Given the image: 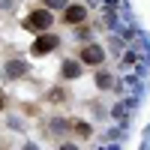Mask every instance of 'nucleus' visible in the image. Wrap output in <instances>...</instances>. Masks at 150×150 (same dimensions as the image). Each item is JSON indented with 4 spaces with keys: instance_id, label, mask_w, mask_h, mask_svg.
I'll list each match as a JSON object with an SVG mask.
<instances>
[{
    "instance_id": "2",
    "label": "nucleus",
    "mask_w": 150,
    "mask_h": 150,
    "mask_svg": "<svg viewBox=\"0 0 150 150\" xmlns=\"http://www.w3.org/2000/svg\"><path fill=\"white\" fill-rule=\"evenodd\" d=\"M81 60H84L87 66H99V63L105 60V51H102L99 45H84V48H81Z\"/></svg>"
},
{
    "instance_id": "4",
    "label": "nucleus",
    "mask_w": 150,
    "mask_h": 150,
    "mask_svg": "<svg viewBox=\"0 0 150 150\" xmlns=\"http://www.w3.org/2000/svg\"><path fill=\"white\" fill-rule=\"evenodd\" d=\"M84 18H87V9L78 6V3L66 6V12H63V21H66V24H78V21H84Z\"/></svg>"
},
{
    "instance_id": "6",
    "label": "nucleus",
    "mask_w": 150,
    "mask_h": 150,
    "mask_svg": "<svg viewBox=\"0 0 150 150\" xmlns=\"http://www.w3.org/2000/svg\"><path fill=\"white\" fill-rule=\"evenodd\" d=\"M60 150H78V147H72V144H66V147H60Z\"/></svg>"
},
{
    "instance_id": "7",
    "label": "nucleus",
    "mask_w": 150,
    "mask_h": 150,
    "mask_svg": "<svg viewBox=\"0 0 150 150\" xmlns=\"http://www.w3.org/2000/svg\"><path fill=\"white\" fill-rule=\"evenodd\" d=\"M0 102H3V93H0Z\"/></svg>"
},
{
    "instance_id": "5",
    "label": "nucleus",
    "mask_w": 150,
    "mask_h": 150,
    "mask_svg": "<svg viewBox=\"0 0 150 150\" xmlns=\"http://www.w3.org/2000/svg\"><path fill=\"white\" fill-rule=\"evenodd\" d=\"M45 3H48V6H63L66 0H45Z\"/></svg>"
},
{
    "instance_id": "1",
    "label": "nucleus",
    "mask_w": 150,
    "mask_h": 150,
    "mask_svg": "<svg viewBox=\"0 0 150 150\" xmlns=\"http://www.w3.org/2000/svg\"><path fill=\"white\" fill-rule=\"evenodd\" d=\"M24 24H27L30 30H45L48 24H51V12H48V9H33Z\"/></svg>"
},
{
    "instance_id": "3",
    "label": "nucleus",
    "mask_w": 150,
    "mask_h": 150,
    "mask_svg": "<svg viewBox=\"0 0 150 150\" xmlns=\"http://www.w3.org/2000/svg\"><path fill=\"white\" fill-rule=\"evenodd\" d=\"M57 42H60V39H57L54 33H45V36H39V39L33 42V48H30V51H33V54H48L51 48H57Z\"/></svg>"
}]
</instances>
